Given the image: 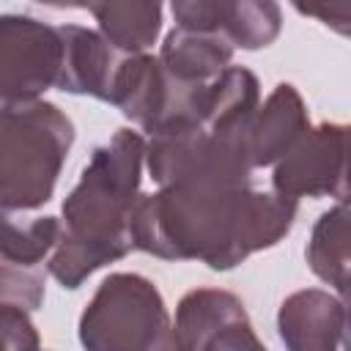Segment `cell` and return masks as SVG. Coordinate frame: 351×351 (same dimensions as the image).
Segmentation results:
<instances>
[{
    "instance_id": "5b68a950",
    "label": "cell",
    "mask_w": 351,
    "mask_h": 351,
    "mask_svg": "<svg viewBox=\"0 0 351 351\" xmlns=\"http://www.w3.org/2000/svg\"><path fill=\"white\" fill-rule=\"evenodd\" d=\"M145 167L159 186L173 184H250L241 145L208 134L195 121H173L145 140Z\"/></svg>"
},
{
    "instance_id": "2e32d148",
    "label": "cell",
    "mask_w": 351,
    "mask_h": 351,
    "mask_svg": "<svg viewBox=\"0 0 351 351\" xmlns=\"http://www.w3.org/2000/svg\"><path fill=\"white\" fill-rule=\"evenodd\" d=\"M88 11L99 22L101 38L121 55L148 52L162 30L159 3H90Z\"/></svg>"
},
{
    "instance_id": "7402d4cb",
    "label": "cell",
    "mask_w": 351,
    "mask_h": 351,
    "mask_svg": "<svg viewBox=\"0 0 351 351\" xmlns=\"http://www.w3.org/2000/svg\"><path fill=\"white\" fill-rule=\"evenodd\" d=\"M165 351H178V348H176V343H173V346H170V348H165Z\"/></svg>"
},
{
    "instance_id": "6da1fadb",
    "label": "cell",
    "mask_w": 351,
    "mask_h": 351,
    "mask_svg": "<svg viewBox=\"0 0 351 351\" xmlns=\"http://www.w3.org/2000/svg\"><path fill=\"white\" fill-rule=\"evenodd\" d=\"M299 200L250 184H173L140 195L129 233L134 250L162 261H200L230 271L252 252L282 241Z\"/></svg>"
},
{
    "instance_id": "ac0fdd59",
    "label": "cell",
    "mask_w": 351,
    "mask_h": 351,
    "mask_svg": "<svg viewBox=\"0 0 351 351\" xmlns=\"http://www.w3.org/2000/svg\"><path fill=\"white\" fill-rule=\"evenodd\" d=\"M310 271L335 288L337 296L346 299L348 291V203L337 200L329 211H324L313 230L304 250Z\"/></svg>"
},
{
    "instance_id": "9c48e42d",
    "label": "cell",
    "mask_w": 351,
    "mask_h": 351,
    "mask_svg": "<svg viewBox=\"0 0 351 351\" xmlns=\"http://www.w3.org/2000/svg\"><path fill=\"white\" fill-rule=\"evenodd\" d=\"M176 25L222 36L233 49H263L282 27L280 5L271 0H178L170 5Z\"/></svg>"
},
{
    "instance_id": "7a4b0ae2",
    "label": "cell",
    "mask_w": 351,
    "mask_h": 351,
    "mask_svg": "<svg viewBox=\"0 0 351 351\" xmlns=\"http://www.w3.org/2000/svg\"><path fill=\"white\" fill-rule=\"evenodd\" d=\"M143 165L145 137L129 126L90 154L80 181L60 206L63 230L47 261L49 274L63 288H80L93 271L134 250L129 222L140 200Z\"/></svg>"
},
{
    "instance_id": "5bb4252c",
    "label": "cell",
    "mask_w": 351,
    "mask_h": 351,
    "mask_svg": "<svg viewBox=\"0 0 351 351\" xmlns=\"http://www.w3.org/2000/svg\"><path fill=\"white\" fill-rule=\"evenodd\" d=\"M233 52L236 49L217 33L176 25L165 36L156 58L173 80L184 85H206L230 66Z\"/></svg>"
},
{
    "instance_id": "ba28073f",
    "label": "cell",
    "mask_w": 351,
    "mask_h": 351,
    "mask_svg": "<svg viewBox=\"0 0 351 351\" xmlns=\"http://www.w3.org/2000/svg\"><path fill=\"white\" fill-rule=\"evenodd\" d=\"M346 123L310 126L302 140L274 165L271 192L299 197L346 200Z\"/></svg>"
},
{
    "instance_id": "e0dca14e",
    "label": "cell",
    "mask_w": 351,
    "mask_h": 351,
    "mask_svg": "<svg viewBox=\"0 0 351 351\" xmlns=\"http://www.w3.org/2000/svg\"><path fill=\"white\" fill-rule=\"evenodd\" d=\"M60 230L63 225L58 217H27V211L0 206V261L25 269H41L58 247Z\"/></svg>"
},
{
    "instance_id": "277c9868",
    "label": "cell",
    "mask_w": 351,
    "mask_h": 351,
    "mask_svg": "<svg viewBox=\"0 0 351 351\" xmlns=\"http://www.w3.org/2000/svg\"><path fill=\"white\" fill-rule=\"evenodd\" d=\"M85 351H165L173 346V321L159 288L134 271L104 277L80 315Z\"/></svg>"
},
{
    "instance_id": "52a82bcc",
    "label": "cell",
    "mask_w": 351,
    "mask_h": 351,
    "mask_svg": "<svg viewBox=\"0 0 351 351\" xmlns=\"http://www.w3.org/2000/svg\"><path fill=\"white\" fill-rule=\"evenodd\" d=\"M197 88L200 85L173 80L159 58L148 52L123 55L112 77L110 104H115L121 115L143 132L154 134L173 121H195Z\"/></svg>"
},
{
    "instance_id": "3957f363",
    "label": "cell",
    "mask_w": 351,
    "mask_h": 351,
    "mask_svg": "<svg viewBox=\"0 0 351 351\" xmlns=\"http://www.w3.org/2000/svg\"><path fill=\"white\" fill-rule=\"evenodd\" d=\"M71 143L74 123L58 104L0 107V206L36 211L49 203Z\"/></svg>"
},
{
    "instance_id": "ffe728a7",
    "label": "cell",
    "mask_w": 351,
    "mask_h": 351,
    "mask_svg": "<svg viewBox=\"0 0 351 351\" xmlns=\"http://www.w3.org/2000/svg\"><path fill=\"white\" fill-rule=\"evenodd\" d=\"M0 351H41V337L30 313L0 304Z\"/></svg>"
},
{
    "instance_id": "9a60e30c",
    "label": "cell",
    "mask_w": 351,
    "mask_h": 351,
    "mask_svg": "<svg viewBox=\"0 0 351 351\" xmlns=\"http://www.w3.org/2000/svg\"><path fill=\"white\" fill-rule=\"evenodd\" d=\"M244 313V302L236 293L222 288H195L184 293L176 307L173 343L178 351H200L211 332Z\"/></svg>"
},
{
    "instance_id": "d6986e66",
    "label": "cell",
    "mask_w": 351,
    "mask_h": 351,
    "mask_svg": "<svg viewBox=\"0 0 351 351\" xmlns=\"http://www.w3.org/2000/svg\"><path fill=\"white\" fill-rule=\"evenodd\" d=\"M47 274L49 269H25L0 261V304L33 313L44 304L47 293Z\"/></svg>"
},
{
    "instance_id": "8fae6325",
    "label": "cell",
    "mask_w": 351,
    "mask_h": 351,
    "mask_svg": "<svg viewBox=\"0 0 351 351\" xmlns=\"http://www.w3.org/2000/svg\"><path fill=\"white\" fill-rule=\"evenodd\" d=\"M261 104V82L244 66H228L219 77L197 88L195 96V123L208 134L230 140L244 151L247 126ZM247 156V151H244Z\"/></svg>"
},
{
    "instance_id": "8992f818",
    "label": "cell",
    "mask_w": 351,
    "mask_h": 351,
    "mask_svg": "<svg viewBox=\"0 0 351 351\" xmlns=\"http://www.w3.org/2000/svg\"><path fill=\"white\" fill-rule=\"evenodd\" d=\"M60 30L27 14H0V107L33 104L58 88Z\"/></svg>"
},
{
    "instance_id": "4fadbf2b",
    "label": "cell",
    "mask_w": 351,
    "mask_h": 351,
    "mask_svg": "<svg viewBox=\"0 0 351 351\" xmlns=\"http://www.w3.org/2000/svg\"><path fill=\"white\" fill-rule=\"evenodd\" d=\"M63 58L58 74V90L74 96H93L99 101H110V88L115 69L121 63V52H115L99 30L82 25H60Z\"/></svg>"
},
{
    "instance_id": "30bf717a",
    "label": "cell",
    "mask_w": 351,
    "mask_h": 351,
    "mask_svg": "<svg viewBox=\"0 0 351 351\" xmlns=\"http://www.w3.org/2000/svg\"><path fill=\"white\" fill-rule=\"evenodd\" d=\"M277 332L285 351H340L346 340V299L324 288H302L282 299Z\"/></svg>"
},
{
    "instance_id": "7c38bea8",
    "label": "cell",
    "mask_w": 351,
    "mask_h": 351,
    "mask_svg": "<svg viewBox=\"0 0 351 351\" xmlns=\"http://www.w3.org/2000/svg\"><path fill=\"white\" fill-rule=\"evenodd\" d=\"M310 129V112L302 93L291 82H280L263 104H258L247 134L244 151L250 167H269L277 165Z\"/></svg>"
},
{
    "instance_id": "44dd1931",
    "label": "cell",
    "mask_w": 351,
    "mask_h": 351,
    "mask_svg": "<svg viewBox=\"0 0 351 351\" xmlns=\"http://www.w3.org/2000/svg\"><path fill=\"white\" fill-rule=\"evenodd\" d=\"M200 351H269V348L261 343V337L252 329L250 315L244 313L222 324L217 332H211L208 340L200 346Z\"/></svg>"
}]
</instances>
